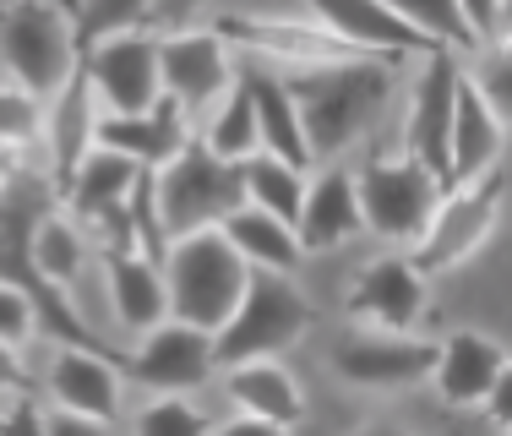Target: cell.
<instances>
[{
    "label": "cell",
    "instance_id": "cell-1",
    "mask_svg": "<svg viewBox=\"0 0 512 436\" xmlns=\"http://www.w3.org/2000/svg\"><path fill=\"white\" fill-rule=\"evenodd\" d=\"M393 66L387 55H355V60H327L289 77L306 120L311 164H333L376 126L387 93H393Z\"/></svg>",
    "mask_w": 512,
    "mask_h": 436
},
{
    "label": "cell",
    "instance_id": "cell-2",
    "mask_svg": "<svg viewBox=\"0 0 512 436\" xmlns=\"http://www.w3.org/2000/svg\"><path fill=\"white\" fill-rule=\"evenodd\" d=\"M0 66L39 99H55L82 66L77 0H11V6H0Z\"/></svg>",
    "mask_w": 512,
    "mask_h": 436
},
{
    "label": "cell",
    "instance_id": "cell-3",
    "mask_svg": "<svg viewBox=\"0 0 512 436\" xmlns=\"http://www.w3.org/2000/svg\"><path fill=\"white\" fill-rule=\"evenodd\" d=\"M164 278H169V311L186 322L218 333L229 317H235L240 295L251 284V262L235 251V240L218 229H191V235H175L164 251Z\"/></svg>",
    "mask_w": 512,
    "mask_h": 436
},
{
    "label": "cell",
    "instance_id": "cell-4",
    "mask_svg": "<svg viewBox=\"0 0 512 436\" xmlns=\"http://www.w3.org/2000/svg\"><path fill=\"white\" fill-rule=\"evenodd\" d=\"M447 197V175L431 169L414 148L398 153H376L360 169V208H365V229L376 240H393V246H414L431 224V213Z\"/></svg>",
    "mask_w": 512,
    "mask_h": 436
},
{
    "label": "cell",
    "instance_id": "cell-5",
    "mask_svg": "<svg viewBox=\"0 0 512 436\" xmlns=\"http://www.w3.org/2000/svg\"><path fill=\"white\" fill-rule=\"evenodd\" d=\"M158 175V218L164 235H191V229H218L246 202V169L235 159H218L202 137H191Z\"/></svg>",
    "mask_w": 512,
    "mask_h": 436
},
{
    "label": "cell",
    "instance_id": "cell-6",
    "mask_svg": "<svg viewBox=\"0 0 512 436\" xmlns=\"http://www.w3.org/2000/svg\"><path fill=\"white\" fill-rule=\"evenodd\" d=\"M306 327H311V306L295 289V278L273 273V268H251V284L240 295L235 317L213 333L218 371L256 360V355H284V349H295L306 338Z\"/></svg>",
    "mask_w": 512,
    "mask_h": 436
},
{
    "label": "cell",
    "instance_id": "cell-7",
    "mask_svg": "<svg viewBox=\"0 0 512 436\" xmlns=\"http://www.w3.org/2000/svg\"><path fill=\"white\" fill-rule=\"evenodd\" d=\"M502 197H507L502 169H485V175H474V180H453L447 197H442V208L431 213V224H425V235L409 246V257L420 262L425 273L463 268V262L496 235Z\"/></svg>",
    "mask_w": 512,
    "mask_h": 436
},
{
    "label": "cell",
    "instance_id": "cell-8",
    "mask_svg": "<svg viewBox=\"0 0 512 436\" xmlns=\"http://www.w3.org/2000/svg\"><path fill=\"white\" fill-rule=\"evenodd\" d=\"M142 169L148 164L126 159L120 148L93 142L77 159V169L66 175V186H60V208L77 218V224H88L104 246H137L131 240V197H137Z\"/></svg>",
    "mask_w": 512,
    "mask_h": 436
},
{
    "label": "cell",
    "instance_id": "cell-9",
    "mask_svg": "<svg viewBox=\"0 0 512 436\" xmlns=\"http://www.w3.org/2000/svg\"><path fill=\"white\" fill-rule=\"evenodd\" d=\"M82 71H88L93 93L115 115H137L164 99V60H158V39L148 28H126L82 50Z\"/></svg>",
    "mask_w": 512,
    "mask_h": 436
},
{
    "label": "cell",
    "instance_id": "cell-10",
    "mask_svg": "<svg viewBox=\"0 0 512 436\" xmlns=\"http://www.w3.org/2000/svg\"><path fill=\"white\" fill-rule=\"evenodd\" d=\"M235 44L218 28H180L158 39V60H164V93L186 104V115H207L240 77V60L229 55Z\"/></svg>",
    "mask_w": 512,
    "mask_h": 436
},
{
    "label": "cell",
    "instance_id": "cell-11",
    "mask_svg": "<svg viewBox=\"0 0 512 436\" xmlns=\"http://www.w3.org/2000/svg\"><path fill=\"white\" fill-rule=\"evenodd\" d=\"M213 371H218L213 333L197 322H186V317L158 322L126 355V377L142 382V387H158V393H191V387H202Z\"/></svg>",
    "mask_w": 512,
    "mask_h": 436
},
{
    "label": "cell",
    "instance_id": "cell-12",
    "mask_svg": "<svg viewBox=\"0 0 512 436\" xmlns=\"http://www.w3.org/2000/svg\"><path fill=\"white\" fill-rule=\"evenodd\" d=\"M458 82H463V71L453 60V44H431L420 55V71L409 82V109H404V148H414L442 175H447V148H453Z\"/></svg>",
    "mask_w": 512,
    "mask_h": 436
},
{
    "label": "cell",
    "instance_id": "cell-13",
    "mask_svg": "<svg viewBox=\"0 0 512 436\" xmlns=\"http://www.w3.org/2000/svg\"><path fill=\"white\" fill-rule=\"evenodd\" d=\"M229 44L251 60H267V66H289V71H306V66H327V60H355L365 50L344 44L327 22H284V17H224L218 22Z\"/></svg>",
    "mask_w": 512,
    "mask_h": 436
},
{
    "label": "cell",
    "instance_id": "cell-14",
    "mask_svg": "<svg viewBox=\"0 0 512 436\" xmlns=\"http://www.w3.org/2000/svg\"><path fill=\"white\" fill-rule=\"evenodd\" d=\"M436 349L431 338L420 333H387V327H355L344 344L333 349V371L355 387H409L420 377H431L436 366Z\"/></svg>",
    "mask_w": 512,
    "mask_h": 436
},
{
    "label": "cell",
    "instance_id": "cell-15",
    "mask_svg": "<svg viewBox=\"0 0 512 436\" xmlns=\"http://www.w3.org/2000/svg\"><path fill=\"white\" fill-rule=\"evenodd\" d=\"M425 273L414 257L371 262L344 295V311L355 327H387V333H414L425 317Z\"/></svg>",
    "mask_w": 512,
    "mask_h": 436
},
{
    "label": "cell",
    "instance_id": "cell-16",
    "mask_svg": "<svg viewBox=\"0 0 512 436\" xmlns=\"http://www.w3.org/2000/svg\"><path fill=\"white\" fill-rule=\"evenodd\" d=\"M224 393L235 404L240 431H295L306 426V393L278 355H256L224 366Z\"/></svg>",
    "mask_w": 512,
    "mask_h": 436
},
{
    "label": "cell",
    "instance_id": "cell-17",
    "mask_svg": "<svg viewBox=\"0 0 512 436\" xmlns=\"http://www.w3.org/2000/svg\"><path fill=\"white\" fill-rule=\"evenodd\" d=\"M120 377H126V355L88 344H60L50 360V404H66L77 415H88L93 426H115L120 420Z\"/></svg>",
    "mask_w": 512,
    "mask_h": 436
},
{
    "label": "cell",
    "instance_id": "cell-18",
    "mask_svg": "<svg viewBox=\"0 0 512 436\" xmlns=\"http://www.w3.org/2000/svg\"><path fill=\"white\" fill-rule=\"evenodd\" d=\"M311 17L327 22L344 44H355L365 55H387V60H404V55H425L436 39H425L420 28L393 6V0H306Z\"/></svg>",
    "mask_w": 512,
    "mask_h": 436
},
{
    "label": "cell",
    "instance_id": "cell-19",
    "mask_svg": "<svg viewBox=\"0 0 512 436\" xmlns=\"http://www.w3.org/2000/svg\"><path fill=\"white\" fill-rule=\"evenodd\" d=\"M104 284H109V306H115V322L126 333H153L158 322H169V278L164 262L148 257L137 246H104Z\"/></svg>",
    "mask_w": 512,
    "mask_h": 436
},
{
    "label": "cell",
    "instance_id": "cell-20",
    "mask_svg": "<svg viewBox=\"0 0 512 436\" xmlns=\"http://www.w3.org/2000/svg\"><path fill=\"white\" fill-rule=\"evenodd\" d=\"M99 142L104 148H120L126 159H137L148 169H164L191 142V115H186V104L169 99V93L153 109H137V115H115V109H104L99 115Z\"/></svg>",
    "mask_w": 512,
    "mask_h": 436
},
{
    "label": "cell",
    "instance_id": "cell-21",
    "mask_svg": "<svg viewBox=\"0 0 512 436\" xmlns=\"http://www.w3.org/2000/svg\"><path fill=\"white\" fill-rule=\"evenodd\" d=\"M502 366H507V349L496 344L491 333L463 327V333L442 338V349H436L431 387H436V398H442L447 409H480Z\"/></svg>",
    "mask_w": 512,
    "mask_h": 436
},
{
    "label": "cell",
    "instance_id": "cell-22",
    "mask_svg": "<svg viewBox=\"0 0 512 436\" xmlns=\"http://www.w3.org/2000/svg\"><path fill=\"white\" fill-rule=\"evenodd\" d=\"M365 229V208H360V175L344 164H322V175L311 180L306 208H300V240L306 251H338L349 246Z\"/></svg>",
    "mask_w": 512,
    "mask_h": 436
},
{
    "label": "cell",
    "instance_id": "cell-23",
    "mask_svg": "<svg viewBox=\"0 0 512 436\" xmlns=\"http://www.w3.org/2000/svg\"><path fill=\"white\" fill-rule=\"evenodd\" d=\"M502 148H507V120L491 109L474 77L463 71L458 82V109H453V148H447V186L453 180H474L485 169L502 164Z\"/></svg>",
    "mask_w": 512,
    "mask_h": 436
},
{
    "label": "cell",
    "instance_id": "cell-24",
    "mask_svg": "<svg viewBox=\"0 0 512 436\" xmlns=\"http://www.w3.org/2000/svg\"><path fill=\"white\" fill-rule=\"evenodd\" d=\"M246 82L256 93V120H262V153H278L289 164H306L311 169V142H306V120H300V99L289 88V77H278L267 60L246 55Z\"/></svg>",
    "mask_w": 512,
    "mask_h": 436
},
{
    "label": "cell",
    "instance_id": "cell-25",
    "mask_svg": "<svg viewBox=\"0 0 512 436\" xmlns=\"http://www.w3.org/2000/svg\"><path fill=\"white\" fill-rule=\"evenodd\" d=\"M99 115H104V104H99V93H93L88 71L77 66V77L55 93V115H50V126H44V137H50L55 186H66V175L77 169V159L99 142Z\"/></svg>",
    "mask_w": 512,
    "mask_h": 436
},
{
    "label": "cell",
    "instance_id": "cell-26",
    "mask_svg": "<svg viewBox=\"0 0 512 436\" xmlns=\"http://www.w3.org/2000/svg\"><path fill=\"white\" fill-rule=\"evenodd\" d=\"M224 235L235 240V251L251 262V268H273V273H295L300 262L311 257L306 240H300V224L256 208V202H240L235 213L224 218Z\"/></svg>",
    "mask_w": 512,
    "mask_h": 436
},
{
    "label": "cell",
    "instance_id": "cell-27",
    "mask_svg": "<svg viewBox=\"0 0 512 436\" xmlns=\"http://www.w3.org/2000/svg\"><path fill=\"white\" fill-rule=\"evenodd\" d=\"M202 142L218 159H235V164H246L251 153H262V120H256V93H251L246 71H240L235 88L213 104V115H207V126H202Z\"/></svg>",
    "mask_w": 512,
    "mask_h": 436
},
{
    "label": "cell",
    "instance_id": "cell-28",
    "mask_svg": "<svg viewBox=\"0 0 512 436\" xmlns=\"http://www.w3.org/2000/svg\"><path fill=\"white\" fill-rule=\"evenodd\" d=\"M240 169H246V202L289 218V224H300V208H306V191H311L306 164H289V159H278V153H251Z\"/></svg>",
    "mask_w": 512,
    "mask_h": 436
},
{
    "label": "cell",
    "instance_id": "cell-29",
    "mask_svg": "<svg viewBox=\"0 0 512 436\" xmlns=\"http://www.w3.org/2000/svg\"><path fill=\"white\" fill-rule=\"evenodd\" d=\"M33 262H39V273L60 289L77 284L82 262H88V240H82V224L66 208H55L39 224V235H33Z\"/></svg>",
    "mask_w": 512,
    "mask_h": 436
},
{
    "label": "cell",
    "instance_id": "cell-30",
    "mask_svg": "<svg viewBox=\"0 0 512 436\" xmlns=\"http://www.w3.org/2000/svg\"><path fill=\"white\" fill-rule=\"evenodd\" d=\"M148 17H153V0H77L82 50H88V44H99V39H109V33L142 28Z\"/></svg>",
    "mask_w": 512,
    "mask_h": 436
},
{
    "label": "cell",
    "instance_id": "cell-31",
    "mask_svg": "<svg viewBox=\"0 0 512 436\" xmlns=\"http://www.w3.org/2000/svg\"><path fill=\"white\" fill-rule=\"evenodd\" d=\"M44 99L33 88H22V82H11V88H0V142L6 148H28V142L44 137Z\"/></svg>",
    "mask_w": 512,
    "mask_h": 436
},
{
    "label": "cell",
    "instance_id": "cell-32",
    "mask_svg": "<svg viewBox=\"0 0 512 436\" xmlns=\"http://www.w3.org/2000/svg\"><path fill=\"white\" fill-rule=\"evenodd\" d=\"M393 6L404 11V17L425 33V39L453 44V50H469V44H474V33H469V22H463V6H458V0H393Z\"/></svg>",
    "mask_w": 512,
    "mask_h": 436
},
{
    "label": "cell",
    "instance_id": "cell-33",
    "mask_svg": "<svg viewBox=\"0 0 512 436\" xmlns=\"http://www.w3.org/2000/svg\"><path fill=\"white\" fill-rule=\"evenodd\" d=\"M207 426H213V420H207L186 393H164V398H153V404L137 415V431H153V436L158 431H186L191 436V431H207Z\"/></svg>",
    "mask_w": 512,
    "mask_h": 436
},
{
    "label": "cell",
    "instance_id": "cell-34",
    "mask_svg": "<svg viewBox=\"0 0 512 436\" xmlns=\"http://www.w3.org/2000/svg\"><path fill=\"white\" fill-rule=\"evenodd\" d=\"M39 327H44V322H39V306H33V295L0 278V338H6V344H28Z\"/></svg>",
    "mask_w": 512,
    "mask_h": 436
},
{
    "label": "cell",
    "instance_id": "cell-35",
    "mask_svg": "<svg viewBox=\"0 0 512 436\" xmlns=\"http://www.w3.org/2000/svg\"><path fill=\"white\" fill-rule=\"evenodd\" d=\"M469 77H474V88L491 99L496 115L512 126V50H502V44H496V55H485L480 66L469 71Z\"/></svg>",
    "mask_w": 512,
    "mask_h": 436
},
{
    "label": "cell",
    "instance_id": "cell-36",
    "mask_svg": "<svg viewBox=\"0 0 512 436\" xmlns=\"http://www.w3.org/2000/svg\"><path fill=\"white\" fill-rule=\"evenodd\" d=\"M480 415L491 420L496 431H512V360H507L502 371H496V382H491V393H485Z\"/></svg>",
    "mask_w": 512,
    "mask_h": 436
},
{
    "label": "cell",
    "instance_id": "cell-37",
    "mask_svg": "<svg viewBox=\"0 0 512 436\" xmlns=\"http://www.w3.org/2000/svg\"><path fill=\"white\" fill-rule=\"evenodd\" d=\"M463 6V22H469L474 44L496 39V28H502V0H458Z\"/></svg>",
    "mask_w": 512,
    "mask_h": 436
},
{
    "label": "cell",
    "instance_id": "cell-38",
    "mask_svg": "<svg viewBox=\"0 0 512 436\" xmlns=\"http://www.w3.org/2000/svg\"><path fill=\"white\" fill-rule=\"evenodd\" d=\"M22 344H6L0 338V398H17V393H28V371H22V355H17Z\"/></svg>",
    "mask_w": 512,
    "mask_h": 436
},
{
    "label": "cell",
    "instance_id": "cell-39",
    "mask_svg": "<svg viewBox=\"0 0 512 436\" xmlns=\"http://www.w3.org/2000/svg\"><path fill=\"white\" fill-rule=\"evenodd\" d=\"M202 0H153V17L158 22H180V17H191Z\"/></svg>",
    "mask_w": 512,
    "mask_h": 436
},
{
    "label": "cell",
    "instance_id": "cell-40",
    "mask_svg": "<svg viewBox=\"0 0 512 436\" xmlns=\"http://www.w3.org/2000/svg\"><path fill=\"white\" fill-rule=\"evenodd\" d=\"M17 169H22V148H6V142H0V186H6Z\"/></svg>",
    "mask_w": 512,
    "mask_h": 436
},
{
    "label": "cell",
    "instance_id": "cell-41",
    "mask_svg": "<svg viewBox=\"0 0 512 436\" xmlns=\"http://www.w3.org/2000/svg\"><path fill=\"white\" fill-rule=\"evenodd\" d=\"M502 33H512V0H502Z\"/></svg>",
    "mask_w": 512,
    "mask_h": 436
},
{
    "label": "cell",
    "instance_id": "cell-42",
    "mask_svg": "<svg viewBox=\"0 0 512 436\" xmlns=\"http://www.w3.org/2000/svg\"><path fill=\"white\" fill-rule=\"evenodd\" d=\"M502 50H512V33H502Z\"/></svg>",
    "mask_w": 512,
    "mask_h": 436
}]
</instances>
